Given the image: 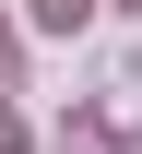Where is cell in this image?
Instances as JSON below:
<instances>
[{
  "label": "cell",
  "instance_id": "3",
  "mask_svg": "<svg viewBox=\"0 0 142 154\" xmlns=\"http://www.w3.org/2000/svg\"><path fill=\"white\" fill-rule=\"evenodd\" d=\"M0 154H24V119H12V107H0Z\"/></svg>",
  "mask_w": 142,
  "mask_h": 154
},
{
  "label": "cell",
  "instance_id": "5",
  "mask_svg": "<svg viewBox=\"0 0 142 154\" xmlns=\"http://www.w3.org/2000/svg\"><path fill=\"white\" fill-rule=\"evenodd\" d=\"M0 59H12V36H0Z\"/></svg>",
  "mask_w": 142,
  "mask_h": 154
},
{
  "label": "cell",
  "instance_id": "4",
  "mask_svg": "<svg viewBox=\"0 0 142 154\" xmlns=\"http://www.w3.org/2000/svg\"><path fill=\"white\" fill-rule=\"evenodd\" d=\"M119 12H142V0H119Z\"/></svg>",
  "mask_w": 142,
  "mask_h": 154
},
{
  "label": "cell",
  "instance_id": "1",
  "mask_svg": "<svg viewBox=\"0 0 142 154\" xmlns=\"http://www.w3.org/2000/svg\"><path fill=\"white\" fill-rule=\"evenodd\" d=\"M95 24V0H36V36H83Z\"/></svg>",
  "mask_w": 142,
  "mask_h": 154
},
{
  "label": "cell",
  "instance_id": "2",
  "mask_svg": "<svg viewBox=\"0 0 142 154\" xmlns=\"http://www.w3.org/2000/svg\"><path fill=\"white\" fill-rule=\"evenodd\" d=\"M59 154H130V142H119V131H107V119H83V131H71Z\"/></svg>",
  "mask_w": 142,
  "mask_h": 154
}]
</instances>
